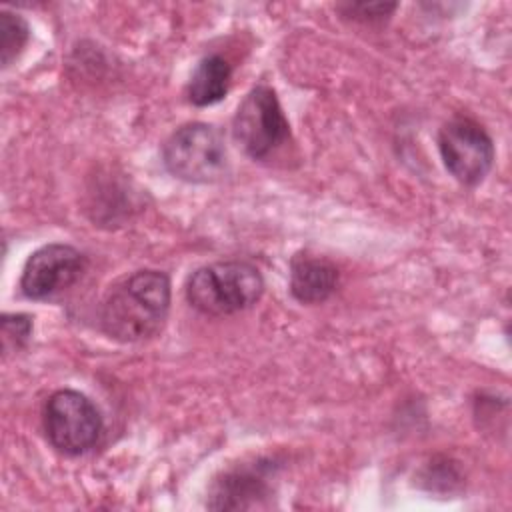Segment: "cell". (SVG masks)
Segmentation results:
<instances>
[{
    "instance_id": "obj_5",
    "label": "cell",
    "mask_w": 512,
    "mask_h": 512,
    "mask_svg": "<svg viewBox=\"0 0 512 512\" xmlns=\"http://www.w3.org/2000/svg\"><path fill=\"white\" fill-rule=\"evenodd\" d=\"M102 428L104 422L100 410L78 390H58L44 406L46 438L66 456H80L94 448Z\"/></svg>"
},
{
    "instance_id": "obj_3",
    "label": "cell",
    "mask_w": 512,
    "mask_h": 512,
    "mask_svg": "<svg viewBox=\"0 0 512 512\" xmlns=\"http://www.w3.org/2000/svg\"><path fill=\"white\" fill-rule=\"evenodd\" d=\"M166 170L184 182L208 184L228 172V152L218 128L190 122L170 134L162 146Z\"/></svg>"
},
{
    "instance_id": "obj_8",
    "label": "cell",
    "mask_w": 512,
    "mask_h": 512,
    "mask_svg": "<svg viewBox=\"0 0 512 512\" xmlns=\"http://www.w3.org/2000/svg\"><path fill=\"white\" fill-rule=\"evenodd\" d=\"M270 466L260 460L250 466H240L226 472L212 484L208 508L214 510H248L268 506L272 486L268 484Z\"/></svg>"
},
{
    "instance_id": "obj_13",
    "label": "cell",
    "mask_w": 512,
    "mask_h": 512,
    "mask_svg": "<svg viewBox=\"0 0 512 512\" xmlns=\"http://www.w3.org/2000/svg\"><path fill=\"white\" fill-rule=\"evenodd\" d=\"M338 10L352 20L370 24V22H382L386 20L394 10L396 4H382V2H374V4H366V2H348V4H340Z\"/></svg>"
},
{
    "instance_id": "obj_9",
    "label": "cell",
    "mask_w": 512,
    "mask_h": 512,
    "mask_svg": "<svg viewBox=\"0 0 512 512\" xmlns=\"http://www.w3.org/2000/svg\"><path fill=\"white\" fill-rule=\"evenodd\" d=\"M338 286V268L318 256L296 254L290 262V294L302 304H320Z\"/></svg>"
},
{
    "instance_id": "obj_7",
    "label": "cell",
    "mask_w": 512,
    "mask_h": 512,
    "mask_svg": "<svg viewBox=\"0 0 512 512\" xmlns=\"http://www.w3.org/2000/svg\"><path fill=\"white\" fill-rule=\"evenodd\" d=\"M86 270V256L68 244H46L32 252L20 276L24 296L46 300L80 280Z\"/></svg>"
},
{
    "instance_id": "obj_4",
    "label": "cell",
    "mask_w": 512,
    "mask_h": 512,
    "mask_svg": "<svg viewBox=\"0 0 512 512\" xmlns=\"http://www.w3.org/2000/svg\"><path fill=\"white\" fill-rule=\"evenodd\" d=\"M232 134L252 160H266L288 142L290 124L270 86L258 84L244 96L232 122Z\"/></svg>"
},
{
    "instance_id": "obj_11",
    "label": "cell",
    "mask_w": 512,
    "mask_h": 512,
    "mask_svg": "<svg viewBox=\"0 0 512 512\" xmlns=\"http://www.w3.org/2000/svg\"><path fill=\"white\" fill-rule=\"evenodd\" d=\"M30 38V28L26 20L8 10L0 12V62L8 68L24 50Z\"/></svg>"
},
{
    "instance_id": "obj_12",
    "label": "cell",
    "mask_w": 512,
    "mask_h": 512,
    "mask_svg": "<svg viewBox=\"0 0 512 512\" xmlns=\"http://www.w3.org/2000/svg\"><path fill=\"white\" fill-rule=\"evenodd\" d=\"M4 354L22 350L32 336V320L26 314H4L0 320Z\"/></svg>"
},
{
    "instance_id": "obj_6",
    "label": "cell",
    "mask_w": 512,
    "mask_h": 512,
    "mask_svg": "<svg viewBox=\"0 0 512 512\" xmlns=\"http://www.w3.org/2000/svg\"><path fill=\"white\" fill-rule=\"evenodd\" d=\"M438 150L446 170L464 186L480 184L494 164L492 138L466 116H456L440 128Z\"/></svg>"
},
{
    "instance_id": "obj_2",
    "label": "cell",
    "mask_w": 512,
    "mask_h": 512,
    "mask_svg": "<svg viewBox=\"0 0 512 512\" xmlns=\"http://www.w3.org/2000/svg\"><path fill=\"white\" fill-rule=\"evenodd\" d=\"M264 280L258 268L244 260L214 262L190 274L186 298L192 308L208 316L236 314L260 300Z\"/></svg>"
},
{
    "instance_id": "obj_1",
    "label": "cell",
    "mask_w": 512,
    "mask_h": 512,
    "mask_svg": "<svg viewBox=\"0 0 512 512\" xmlns=\"http://www.w3.org/2000/svg\"><path fill=\"white\" fill-rule=\"evenodd\" d=\"M168 310V276L158 270H138L108 292L100 324L114 340L140 342L162 330Z\"/></svg>"
},
{
    "instance_id": "obj_10",
    "label": "cell",
    "mask_w": 512,
    "mask_h": 512,
    "mask_svg": "<svg viewBox=\"0 0 512 512\" xmlns=\"http://www.w3.org/2000/svg\"><path fill=\"white\" fill-rule=\"evenodd\" d=\"M230 78L232 68L222 56L210 54L202 58L190 76L186 90L188 100L194 106H212L220 102L228 94Z\"/></svg>"
}]
</instances>
